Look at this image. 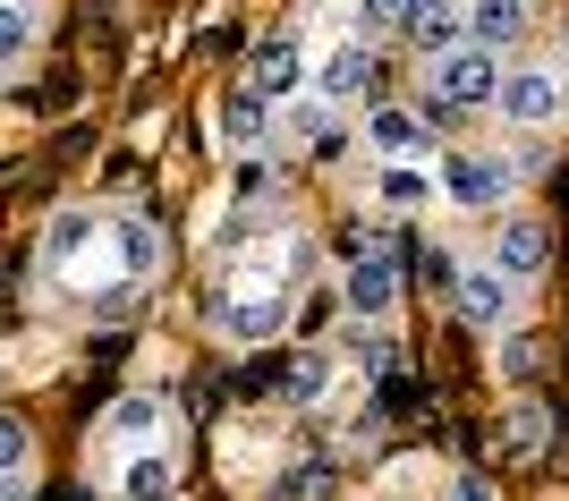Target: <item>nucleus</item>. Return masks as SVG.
<instances>
[{
	"label": "nucleus",
	"instance_id": "1",
	"mask_svg": "<svg viewBox=\"0 0 569 501\" xmlns=\"http://www.w3.org/2000/svg\"><path fill=\"white\" fill-rule=\"evenodd\" d=\"M426 77H433V94L451 102V111H493V94H501V51L451 43L442 60H426Z\"/></svg>",
	"mask_w": 569,
	"mask_h": 501
},
{
	"label": "nucleus",
	"instance_id": "2",
	"mask_svg": "<svg viewBox=\"0 0 569 501\" xmlns=\"http://www.w3.org/2000/svg\"><path fill=\"white\" fill-rule=\"evenodd\" d=\"M493 111L510 128H552L569 111V86H561V69L552 60H519V69H501V94H493Z\"/></svg>",
	"mask_w": 569,
	"mask_h": 501
},
{
	"label": "nucleus",
	"instance_id": "3",
	"mask_svg": "<svg viewBox=\"0 0 569 501\" xmlns=\"http://www.w3.org/2000/svg\"><path fill=\"white\" fill-rule=\"evenodd\" d=\"M510 188H519V162H501V153H451L442 162V196L459 213H501Z\"/></svg>",
	"mask_w": 569,
	"mask_h": 501
},
{
	"label": "nucleus",
	"instance_id": "4",
	"mask_svg": "<svg viewBox=\"0 0 569 501\" xmlns=\"http://www.w3.org/2000/svg\"><path fill=\"white\" fill-rule=\"evenodd\" d=\"M340 307H349L357 323H391V307H400V255H391V239H375L366 255L349 263V281H340Z\"/></svg>",
	"mask_w": 569,
	"mask_h": 501
},
{
	"label": "nucleus",
	"instance_id": "5",
	"mask_svg": "<svg viewBox=\"0 0 569 501\" xmlns=\"http://www.w3.org/2000/svg\"><path fill=\"white\" fill-rule=\"evenodd\" d=\"M451 298H459V314H468L476 332H510V323H519V281H510L493 255L468 263V272L451 281Z\"/></svg>",
	"mask_w": 569,
	"mask_h": 501
},
{
	"label": "nucleus",
	"instance_id": "6",
	"mask_svg": "<svg viewBox=\"0 0 569 501\" xmlns=\"http://www.w3.org/2000/svg\"><path fill=\"white\" fill-rule=\"evenodd\" d=\"M213 323L238 340V349H263V340L289 332V298H281V289H238V298L213 307Z\"/></svg>",
	"mask_w": 569,
	"mask_h": 501
},
{
	"label": "nucleus",
	"instance_id": "7",
	"mask_svg": "<svg viewBox=\"0 0 569 501\" xmlns=\"http://www.w3.org/2000/svg\"><path fill=\"white\" fill-rule=\"evenodd\" d=\"M493 263L501 272H510V281H536V272H545L552 263V239H545V221H527V213H510L493 230Z\"/></svg>",
	"mask_w": 569,
	"mask_h": 501
},
{
	"label": "nucleus",
	"instance_id": "8",
	"mask_svg": "<svg viewBox=\"0 0 569 501\" xmlns=\"http://www.w3.org/2000/svg\"><path fill=\"white\" fill-rule=\"evenodd\" d=\"M315 94L323 102H357V94H375V43L357 34V43H340L323 69H315Z\"/></svg>",
	"mask_w": 569,
	"mask_h": 501
},
{
	"label": "nucleus",
	"instance_id": "9",
	"mask_svg": "<svg viewBox=\"0 0 569 501\" xmlns=\"http://www.w3.org/2000/svg\"><path fill=\"white\" fill-rule=\"evenodd\" d=\"M298 69H307V51H298V34H263V43H256V60H247V86L281 102L289 86H298Z\"/></svg>",
	"mask_w": 569,
	"mask_h": 501
},
{
	"label": "nucleus",
	"instance_id": "10",
	"mask_svg": "<svg viewBox=\"0 0 569 501\" xmlns=\"http://www.w3.org/2000/svg\"><path fill=\"white\" fill-rule=\"evenodd\" d=\"M408 43L426 51V60H442L451 43H468V9H451V0H417V9H408Z\"/></svg>",
	"mask_w": 569,
	"mask_h": 501
},
{
	"label": "nucleus",
	"instance_id": "11",
	"mask_svg": "<svg viewBox=\"0 0 569 501\" xmlns=\"http://www.w3.org/2000/svg\"><path fill=\"white\" fill-rule=\"evenodd\" d=\"M527 34V0H468V43L501 51V43H519Z\"/></svg>",
	"mask_w": 569,
	"mask_h": 501
},
{
	"label": "nucleus",
	"instance_id": "12",
	"mask_svg": "<svg viewBox=\"0 0 569 501\" xmlns=\"http://www.w3.org/2000/svg\"><path fill=\"white\" fill-rule=\"evenodd\" d=\"M263 128H272V94H256V86H238L230 102H221V137L238 144V153H256Z\"/></svg>",
	"mask_w": 569,
	"mask_h": 501
},
{
	"label": "nucleus",
	"instance_id": "13",
	"mask_svg": "<svg viewBox=\"0 0 569 501\" xmlns=\"http://www.w3.org/2000/svg\"><path fill=\"white\" fill-rule=\"evenodd\" d=\"M417 137H426V120H417V111H391V102H382V111H366V144H375L382 162L417 153Z\"/></svg>",
	"mask_w": 569,
	"mask_h": 501
},
{
	"label": "nucleus",
	"instance_id": "14",
	"mask_svg": "<svg viewBox=\"0 0 569 501\" xmlns=\"http://www.w3.org/2000/svg\"><path fill=\"white\" fill-rule=\"evenodd\" d=\"M153 425H162V400H153V391H128V400H111V417H102L111 442H144Z\"/></svg>",
	"mask_w": 569,
	"mask_h": 501
},
{
	"label": "nucleus",
	"instance_id": "15",
	"mask_svg": "<svg viewBox=\"0 0 569 501\" xmlns=\"http://www.w3.org/2000/svg\"><path fill=\"white\" fill-rule=\"evenodd\" d=\"M281 391H289L298 408H315L323 391H332V358H323V349H298V358H289V374H281Z\"/></svg>",
	"mask_w": 569,
	"mask_h": 501
},
{
	"label": "nucleus",
	"instance_id": "16",
	"mask_svg": "<svg viewBox=\"0 0 569 501\" xmlns=\"http://www.w3.org/2000/svg\"><path fill=\"white\" fill-rule=\"evenodd\" d=\"M375 196H382V204H391V213H417V204H426V196H433V179H426V170H408V162H382Z\"/></svg>",
	"mask_w": 569,
	"mask_h": 501
},
{
	"label": "nucleus",
	"instance_id": "17",
	"mask_svg": "<svg viewBox=\"0 0 569 501\" xmlns=\"http://www.w3.org/2000/svg\"><path fill=\"white\" fill-rule=\"evenodd\" d=\"M111 239H119V263H128V281H144V272L162 263V239H153V221H119Z\"/></svg>",
	"mask_w": 569,
	"mask_h": 501
},
{
	"label": "nucleus",
	"instance_id": "18",
	"mask_svg": "<svg viewBox=\"0 0 569 501\" xmlns=\"http://www.w3.org/2000/svg\"><path fill=\"white\" fill-rule=\"evenodd\" d=\"M26 51H34V18H26V0H0V69H18Z\"/></svg>",
	"mask_w": 569,
	"mask_h": 501
},
{
	"label": "nucleus",
	"instance_id": "19",
	"mask_svg": "<svg viewBox=\"0 0 569 501\" xmlns=\"http://www.w3.org/2000/svg\"><path fill=\"white\" fill-rule=\"evenodd\" d=\"M86 239H94V213H60V221H51V247H43V255H51V272H69Z\"/></svg>",
	"mask_w": 569,
	"mask_h": 501
},
{
	"label": "nucleus",
	"instance_id": "20",
	"mask_svg": "<svg viewBox=\"0 0 569 501\" xmlns=\"http://www.w3.org/2000/svg\"><path fill=\"white\" fill-rule=\"evenodd\" d=\"M332 111H340V102H323V94H307V102H289L281 120H289V137H307V144H323V137H332Z\"/></svg>",
	"mask_w": 569,
	"mask_h": 501
},
{
	"label": "nucleus",
	"instance_id": "21",
	"mask_svg": "<svg viewBox=\"0 0 569 501\" xmlns=\"http://www.w3.org/2000/svg\"><path fill=\"white\" fill-rule=\"evenodd\" d=\"M408 9H417V0H357V34H366V43H375V34H400Z\"/></svg>",
	"mask_w": 569,
	"mask_h": 501
},
{
	"label": "nucleus",
	"instance_id": "22",
	"mask_svg": "<svg viewBox=\"0 0 569 501\" xmlns=\"http://www.w3.org/2000/svg\"><path fill=\"white\" fill-rule=\"evenodd\" d=\"M119 484H128V501H170V459H137Z\"/></svg>",
	"mask_w": 569,
	"mask_h": 501
},
{
	"label": "nucleus",
	"instance_id": "23",
	"mask_svg": "<svg viewBox=\"0 0 569 501\" xmlns=\"http://www.w3.org/2000/svg\"><path fill=\"white\" fill-rule=\"evenodd\" d=\"M357 358H366V374H391V365H400V349H391V332H366V323H357Z\"/></svg>",
	"mask_w": 569,
	"mask_h": 501
},
{
	"label": "nucleus",
	"instance_id": "24",
	"mask_svg": "<svg viewBox=\"0 0 569 501\" xmlns=\"http://www.w3.org/2000/svg\"><path fill=\"white\" fill-rule=\"evenodd\" d=\"M128 314H137V281H119V289L94 298V323H128Z\"/></svg>",
	"mask_w": 569,
	"mask_h": 501
},
{
	"label": "nucleus",
	"instance_id": "25",
	"mask_svg": "<svg viewBox=\"0 0 569 501\" xmlns=\"http://www.w3.org/2000/svg\"><path fill=\"white\" fill-rule=\"evenodd\" d=\"M18 468H26V425L0 417V477H18Z\"/></svg>",
	"mask_w": 569,
	"mask_h": 501
},
{
	"label": "nucleus",
	"instance_id": "26",
	"mask_svg": "<svg viewBox=\"0 0 569 501\" xmlns=\"http://www.w3.org/2000/svg\"><path fill=\"white\" fill-rule=\"evenodd\" d=\"M510 425H519V459H536V451H545V408H536V400H527L519 417H510Z\"/></svg>",
	"mask_w": 569,
	"mask_h": 501
},
{
	"label": "nucleus",
	"instance_id": "27",
	"mask_svg": "<svg viewBox=\"0 0 569 501\" xmlns=\"http://www.w3.org/2000/svg\"><path fill=\"white\" fill-rule=\"evenodd\" d=\"M459 501H485V484H459Z\"/></svg>",
	"mask_w": 569,
	"mask_h": 501
},
{
	"label": "nucleus",
	"instance_id": "28",
	"mask_svg": "<svg viewBox=\"0 0 569 501\" xmlns=\"http://www.w3.org/2000/svg\"><path fill=\"white\" fill-rule=\"evenodd\" d=\"M26 9H34V0H26Z\"/></svg>",
	"mask_w": 569,
	"mask_h": 501
}]
</instances>
